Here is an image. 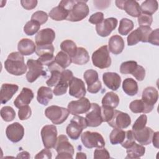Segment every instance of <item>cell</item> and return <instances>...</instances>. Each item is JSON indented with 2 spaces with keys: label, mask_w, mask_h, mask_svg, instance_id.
<instances>
[{
  "label": "cell",
  "mask_w": 159,
  "mask_h": 159,
  "mask_svg": "<svg viewBox=\"0 0 159 159\" xmlns=\"http://www.w3.org/2000/svg\"><path fill=\"white\" fill-rule=\"evenodd\" d=\"M89 60V55L88 51L83 47L77 48L76 54L73 57L71 58L72 63L83 65L87 63Z\"/></svg>",
  "instance_id": "32"
},
{
  "label": "cell",
  "mask_w": 159,
  "mask_h": 159,
  "mask_svg": "<svg viewBox=\"0 0 159 159\" xmlns=\"http://www.w3.org/2000/svg\"><path fill=\"white\" fill-rule=\"evenodd\" d=\"M135 143V138L132 130H127L125 132V136L124 140L121 143L122 147L125 148H128Z\"/></svg>",
  "instance_id": "47"
},
{
  "label": "cell",
  "mask_w": 159,
  "mask_h": 159,
  "mask_svg": "<svg viewBox=\"0 0 159 159\" xmlns=\"http://www.w3.org/2000/svg\"><path fill=\"white\" fill-rule=\"evenodd\" d=\"M88 127L86 119L82 116H75L66 128V132L72 140H77L83 129Z\"/></svg>",
  "instance_id": "2"
},
{
  "label": "cell",
  "mask_w": 159,
  "mask_h": 159,
  "mask_svg": "<svg viewBox=\"0 0 159 159\" xmlns=\"http://www.w3.org/2000/svg\"><path fill=\"white\" fill-rule=\"evenodd\" d=\"M53 98V93L50 88L41 86L37 91V100L42 105L47 106Z\"/></svg>",
  "instance_id": "29"
},
{
  "label": "cell",
  "mask_w": 159,
  "mask_h": 159,
  "mask_svg": "<svg viewBox=\"0 0 159 159\" xmlns=\"http://www.w3.org/2000/svg\"><path fill=\"white\" fill-rule=\"evenodd\" d=\"M86 158H87V157L84 153L78 152L76 153V159H78V158H85L86 159Z\"/></svg>",
  "instance_id": "58"
},
{
  "label": "cell",
  "mask_w": 159,
  "mask_h": 159,
  "mask_svg": "<svg viewBox=\"0 0 159 159\" xmlns=\"http://www.w3.org/2000/svg\"><path fill=\"white\" fill-rule=\"evenodd\" d=\"M83 78L87 84V90L93 94L98 93L101 88L102 84L98 78V72L93 69L86 70L83 75Z\"/></svg>",
  "instance_id": "11"
},
{
  "label": "cell",
  "mask_w": 159,
  "mask_h": 159,
  "mask_svg": "<svg viewBox=\"0 0 159 159\" xmlns=\"http://www.w3.org/2000/svg\"><path fill=\"white\" fill-rule=\"evenodd\" d=\"M41 137L45 148H55L57 141V130L55 125H46L41 130Z\"/></svg>",
  "instance_id": "8"
},
{
  "label": "cell",
  "mask_w": 159,
  "mask_h": 159,
  "mask_svg": "<svg viewBox=\"0 0 159 159\" xmlns=\"http://www.w3.org/2000/svg\"><path fill=\"white\" fill-rule=\"evenodd\" d=\"M153 22V17L152 15L141 14L138 17V23L140 26H150Z\"/></svg>",
  "instance_id": "49"
},
{
  "label": "cell",
  "mask_w": 159,
  "mask_h": 159,
  "mask_svg": "<svg viewBox=\"0 0 159 159\" xmlns=\"http://www.w3.org/2000/svg\"><path fill=\"white\" fill-rule=\"evenodd\" d=\"M137 63L135 61H127L121 63L120 72L122 74H132L137 66Z\"/></svg>",
  "instance_id": "42"
},
{
  "label": "cell",
  "mask_w": 159,
  "mask_h": 159,
  "mask_svg": "<svg viewBox=\"0 0 159 159\" xmlns=\"http://www.w3.org/2000/svg\"><path fill=\"white\" fill-rule=\"evenodd\" d=\"M4 68L11 75L20 76L27 71V66L24 63L23 55L18 52L11 53L4 61Z\"/></svg>",
  "instance_id": "1"
},
{
  "label": "cell",
  "mask_w": 159,
  "mask_h": 159,
  "mask_svg": "<svg viewBox=\"0 0 159 159\" xmlns=\"http://www.w3.org/2000/svg\"><path fill=\"white\" fill-rule=\"evenodd\" d=\"M19 86L15 84L4 83L2 84L0 91L1 103L4 104L9 101L18 91Z\"/></svg>",
  "instance_id": "25"
},
{
  "label": "cell",
  "mask_w": 159,
  "mask_h": 159,
  "mask_svg": "<svg viewBox=\"0 0 159 159\" xmlns=\"http://www.w3.org/2000/svg\"><path fill=\"white\" fill-rule=\"evenodd\" d=\"M40 24L39 23L35 20H30L25 24L24 27V32L26 35L31 36L36 34L40 29Z\"/></svg>",
  "instance_id": "41"
},
{
  "label": "cell",
  "mask_w": 159,
  "mask_h": 159,
  "mask_svg": "<svg viewBox=\"0 0 159 159\" xmlns=\"http://www.w3.org/2000/svg\"><path fill=\"white\" fill-rule=\"evenodd\" d=\"M69 94L76 98H81L85 96L86 90L83 81L76 77H73L68 83Z\"/></svg>",
  "instance_id": "19"
},
{
  "label": "cell",
  "mask_w": 159,
  "mask_h": 159,
  "mask_svg": "<svg viewBox=\"0 0 159 159\" xmlns=\"http://www.w3.org/2000/svg\"><path fill=\"white\" fill-rule=\"evenodd\" d=\"M93 64L100 69L109 68L111 65V58L107 45L98 48L92 55Z\"/></svg>",
  "instance_id": "4"
},
{
  "label": "cell",
  "mask_w": 159,
  "mask_h": 159,
  "mask_svg": "<svg viewBox=\"0 0 159 159\" xmlns=\"http://www.w3.org/2000/svg\"><path fill=\"white\" fill-rule=\"evenodd\" d=\"M135 140H136L140 144L147 145L152 142V137L153 135V130L149 127H145L141 130L137 131H133Z\"/></svg>",
  "instance_id": "22"
},
{
  "label": "cell",
  "mask_w": 159,
  "mask_h": 159,
  "mask_svg": "<svg viewBox=\"0 0 159 159\" xmlns=\"http://www.w3.org/2000/svg\"><path fill=\"white\" fill-rule=\"evenodd\" d=\"M101 117L103 122H109L113 116L114 109L109 106L102 105V106L101 107Z\"/></svg>",
  "instance_id": "44"
},
{
  "label": "cell",
  "mask_w": 159,
  "mask_h": 159,
  "mask_svg": "<svg viewBox=\"0 0 159 159\" xmlns=\"http://www.w3.org/2000/svg\"><path fill=\"white\" fill-rule=\"evenodd\" d=\"M62 51L66 53L71 58L73 57L76 53L77 47L76 43L71 40H65L60 44Z\"/></svg>",
  "instance_id": "38"
},
{
  "label": "cell",
  "mask_w": 159,
  "mask_h": 159,
  "mask_svg": "<svg viewBox=\"0 0 159 159\" xmlns=\"http://www.w3.org/2000/svg\"><path fill=\"white\" fill-rule=\"evenodd\" d=\"M34 98L33 91L27 88H23L20 93L17 96L14 101V104L17 108L28 105Z\"/></svg>",
  "instance_id": "24"
},
{
  "label": "cell",
  "mask_w": 159,
  "mask_h": 159,
  "mask_svg": "<svg viewBox=\"0 0 159 159\" xmlns=\"http://www.w3.org/2000/svg\"><path fill=\"white\" fill-rule=\"evenodd\" d=\"M148 42L157 46L159 45V29H158L152 30L150 32L148 38Z\"/></svg>",
  "instance_id": "52"
},
{
  "label": "cell",
  "mask_w": 159,
  "mask_h": 159,
  "mask_svg": "<svg viewBox=\"0 0 159 159\" xmlns=\"http://www.w3.org/2000/svg\"><path fill=\"white\" fill-rule=\"evenodd\" d=\"M88 127H96L99 126L103 122L101 117V107L96 103H91V108L85 117Z\"/></svg>",
  "instance_id": "14"
},
{
  "label": "cell",
  "mask_w": 159,
  "mask_h": 159,
  "mask_svg": "<svg viewBox=\"0 0 159 159\" xmlns=\"http://www.w3.org/2000/svg\"><path fill=\"white\" fill-rule=\"evenodd\" d=\"M87 1H75L69 11L66 20L71 22H78L86 17L89 14V7Z\"/></svg>",
  "instance_id": "3"
},
{
  "label": "cell",
  "mask_w": 159,
  "mask_h": 159,
  "mask_svg": "<svg viewBox=\"0 0 159 159\" xmlns=\"http://www.w3.org/2000/svg\"><path fill=\"white\" fill-rule=\"evenodd\" d=\"M68 16V11L61 5L53 7L49 12L51 19L56 21H60L66 19Z\"/></svg>",
  "instance_id": "33"
},
{
  "label": "cell",
  "mask_w": 159,
  "mask_h": 159,
  "mask_svg": "<svg viewBox=\"0 0 159 159\" xmlns=\"http://www.w3.org/2000/svg\"><path fill=\"white\" fill-rule=\"evenodd\" d=\"M73 77V74L70 70H64L58 83L55 86L53 93L55 96H61L65 94L68 87V83Z\"/></svg>",
  "instance_id": "17"
},
{
  "label": "cell",
  "mask_w": 159,
  "mask_h": 159,
  "mask_svg": "<svg viewBox=\"0 0 159 159\" xmlns=\"http://www.w3.org/2000/svg\"><path fill=\"white\" fill-rule=\"evenodd\" d=\"M32 114V111L30 106L25 105L20 107L18 111V117L21 120L28 119Z\"/></svg>",
  "instance_id": "48"
},
{
  "label": "cell",
  "mask_w": 159,
  "mask_h": 159,
  "mask_svg": "<svg viewBox=\"0 0 159 159\" xmlns=\"http://www.w3.org/2000/svg\"><path fill=\"white\" fill-rule=\"evenodd\" d=\"M132 75L136 78V80L141 81L144 79L145 76V70L143 66L138 65L137 68L132 73Z\"/></svg>",
  "instance_id": "53"
},
{
  "label": "cell",
  "mask_w": 159,
  "mask_h": 159,
  "mask_svg": "<svg viewBox=\"0 0 159 159\" xmlns=\"http://www.w3.org/2000/svg\"><path fill=\"white\" fill-rule=\"evenodd\" d=\"M29 71L26 74V79L28 82H34L40 76H44L46 73L43 70V65L37 60L29 59L27 61Z\"/></svg>",
  "instance_id": "12"
},
{
  "label": "cell",
  "mask_w": 159,
  "mask_h": 159,
  "mask_svg": "<svg viewBox=\"0 0 159 159\" xmlns=\"http://www.w3.org/2000/svg\"><path fill=\"white\" fill-rule=\"evenodd\" d=\"M134 24L132 20L127 18H122L120 20L118 32L120 35H127L134 28Z\"/></svg>",
  "instance_id": "40"
},
{
  "label": "cell",
  "mask_w": 159,
  "mask_h": 159,
  "mask_svg": "<svg viewBox=\"0 0 159 159\" xmlns=\"http://www.w3.org/2000/svg\"><path fill=\"white\" fill-rule=\"evenodd\" d=\"M104 84L110 89L116 91L120 87L121 78L119 75L114 72H106L102 75Z\"/></svg>",
  "instance_id": "23"
},
{
  "label": "cell",
  "mask_w": 159,
  "mask_h": 159,
  "mask_svg": "<svg viewBox=\"0 0 159 159\" xmlns=\"http://www.w3.org/2000/svg\"><path fill=\"white\" fill-rule=\"evenodd\" d=\"M52 153L49 148H44L39 152L35 156V158H52Z\"/></svg>",
  "instance_id": "55"
},
{
  "label": "cell",
  "mask_w": 159,
  "mask_h": 159,
  "mask_svg": "<svg viewBox=\"0 0 159 159\" xmlns=\"http://www.w3.org/2000/svg\"><path fill=\"white\" fill-rule=\"evenodd\" d=\"M91 104L89 99L83 97L76 101H72L68 104V110L73 116L87 112L91 108Z\"/></svg>",
  "instance_id": "15"
},
{
  "label": "cell",
  "mask_w": 159,
  "mask_h": 159,
  "mask_svg": "<svg viewBox=\"0 0 159 159\" xmlns=\"http://www.w3.org/2000/svg\"><path fill=\"white\" fill-rule=\"evenodd\" d=\"M54 47L52 44L39 45L36 47L35 53L39 57V60L43 65L49 66L55 61L53 55Z\"/></svg>",
  "instance_id": "10"
},
{
  "label": "cell",
  "mask_w": 159,
  "mask_h": 159,
  "mask_svg": "<svg viewBox=\"0 0 159 159\" xmlns=\"http://www.w3.org/2000/svg\"><path fill=\"white\" fill-rule=\"evenodd\" d=\"M129 108L134 113H149L153 110V107L147 105L142 99H137L130 103Z\"/></svg>",
  "instance_id": "30"
},
{
  "label": "cell",
  "mask_w": 159,
  "mask_h": 159,
  "mask_svg": "<svg viewBox=\"0 0 159 159\" xmlns=\"http://www.w3.org/2000/svg\"><path fill=\"white\" fill-rule=\"evenodd\" d=\"M119 104V98L117 94L110 91L107 93L102 99V104L111 107L113 109L116 108Z\"/></svg>",
  "instance_id": "35"
},
{
  "label": "cell",
  "mask_w": 159,
  "mask_h": 159,
  "mask_svg": "<svg viewBox=\"0 0 159 159\" xmlns=\"http://www.w3.org/2000/svg\"><path fill=\"white\" fill-rule=\"evenodd\" d=\"M109 126L116 129H125L131 124V119L127 113L115 110L112 119L107 122Z\"/></svg>",
  "instance_id": "13"
},
{
  "label": "cell",
  "mask_w": 159,
  "mask_h": 159,
  "mask_svg": "<svg viewBox=\"0 0 159 159\" xmlns=\"http://www.w3.org/2000/svg\"><path fill=\"white\" fill-rule=\"evenodd\" d=\"M30 157L29 152L26 151H23L19 153L17 156V158H29Z\"/></svg>",
  "instance_id": "57"
},
{
  "label": "cell",
  "mask_w": 159,
  "mask_h": 159,
  "mask_svg": "<svg viewBox=\"0 0 159 159\" xmlns=\"http://www.w3.org/2000/svg\"><path fill=\"white\" fill-rule=\"evenodd\" d=\"M127 156L125 158L135 159L142 157L145 153V148L142 145H139L135 142L129 148H127Z\"/></svg>",
  "instance_id": "31"
},
{
  "label": "cell",
  "mask_w": 159,
  "mask_h": 159,
  "mask_svg": "<svg viewBox=\"0 0 159 159\" xmlns=\"http://www.w3.org/2000/svg\"><path fill=\"white\" fill-rule=\"evenodd\" d=\"M81 140L83 145L88 148H103L105 141L103 137L98 132L86 131L81 135Z\"/></svg>",
  "instance_id": "7"
},
{
  "label": "cell",
  "mask_w": 159,
  "mask_h": 159,
  "mask_svg": "<svg viewBox=\"0 0 159 159\" xmlns=\"http://www.w3.org/2000/svg\"><path fill=\"white\" fill-rule=\"evenodd\" d=\"M108 45L109 50L114 55H118L123 51L125 44L123 39L120 36L114 35L109 39Z\"/></svg>",
  "instance_id": "28"
},
{
  "label": "cell",
  "mask_w": 159,
  "mask_h": 159,
  "mask_svg": "<svg viewBox=\"0 0 159 159\" xmlns=\"http://www.w3.org/2000/svg\"><path fill=\"white\" fill-rule=\"evenodd\" d=\"M17 49L22 55H30L34 53L36 50L35 43L29 39H22L18 42Z\"/></svg>",
  "instance_id": "27"
},
{
  "label": "cell",
  "mask_w": 159,
  "mask_h": 159,
  "mask_svg": "<svg viewBox=\"0 0 159 159\" xmlns=\"http://www.w3.org/2000/svg\"><path fill=\"white\" fill-rule=\"evenodd\" d=\"M55 62L60 67L65 69L71 63V58L63 51L59 52L55 57Z\"/></svg>",
  "instance_id": "36"
},
{
  "label": "cell",
  "mask_w": 159,
  "mask_h": 159,
  "mask_svg": "<svg viewBox=\"0 0 159 159\" xmlns=\"http://www.w3.org/2000/svg\"><path fill=\"white\" fill-rule=\"evenodd\" d=\"M116 6L124 10L129 15L134 17H139L141 14L140 6L136 1L134 0H122L116 1Z\"/></svg>",
  "instance_id": "16"
},
{
  "label": "cell",
  "mask_w": 159,
  "mask_h": 159,
  "mask_svg": "<svg viewBox=\"0 0 159 159\" xmlns=\"http://www.w3.org/2000/svg\"><path fill=\"white\" fill-rule=\"evenodd\" d=\"M158 132H156L155 133H153V137H152V142H153V145L155 147H156L157 148H158Z\"/></svg>",
  "instance_id": "56"
},
{
  "label": "cell",
  "mask_w": 159,
  "mask_h": 159,
  "mask_svg": "<svg viewBox=\"0 0 159 159\" xmlns=\"http://www.w3.org/2000/svg\"><path fill=\"white\" fill-rule=\"evenodd\" d=\"M158 99V93L156 88L148 86L144 89L142 92V100L147 105L154 107Z\"/></svg>",
  "instance_id": "26"
},
{
  "label": "cell",
  "mask_w": 159,
  "mask_h": 159,
  "mask_svg": "<svg viewBox=\"0 0 159 159\" xmlns=\"http://www.w3.org/2000/svg\"><path fill=\"white\" fill-rule=\"evenodd\" d=\"M31 20H35L40 25L45 24L48 20V15L47 12L42 11H38L33 13Z\"/></svg>",
  "instance_id": "45"
},
{
  "label": "cell",
  "mask_w": 159,
  "mask_h": 159,
  "mask_svg": "<svg viewBox=\"0 0 159 159\" xmlns=\"http://www.w3.org/2000/svg\"><path fill=\"white\" fill-rule=\"evenodd\" d=\"M117 19L114 17H109L96 25V30L99 36L102 37H107L114 30L117 25Z\"/></svg>",
  "instance_id": "18"
},
{
  "label": "cell",
  "mask_w": 159,
  "mask_h": 159,
  "mask_svg": "<svg viewBox=\"0 0 159 159\" xmlns=\"http://www.w3.org/2000/svg\"><path fill=\"white\" fill-rule=\"evenodd\" d=\"M147 122V117L145 114H142L140 116L132 125V131H137L142 129L146 126Z\"/></svg>",
  "instance_id": "46"
},
{
  "label": "cell",
  "mask_w": 159,
  "mask_h": 159,
  "mask_svg": "<svg viewBox=\"0 0 159 159\" xmlns=\"http://www.w3.org/2000/svg\"><path fill=\"white\" fill-rule=\"evenodd\" d=\"M37 1L36 0H22L20 1V4L22 6L27 9L31 10L35 8L37 4Z\"/></svg>",
  "instance_id": "54"
},
{
  "label": "cell",
  "mask_w": 159,
  "mask_h": 159,
  "mask_svg": "<svg viewBox=\"0 0 159 159\" xmlns=\"http://www.w3.org/2000/svg\"><path fill=\"white\" fill-rule=\"evenodd\" d=\"M152 31V29L150 26H140L128 35L127 39L128 45L132 46L139 42H148V38Z\"/></svg>",
  "instance_id": "9"
},
{
  "label": "cell",
  "mask_w": 159,
  "mask_h": 159,
  "mask_svg": "<svg viewBox=\"0 0 159 159\" xmlns=\"http://www.w3.org/2000/svg\"><path fill=\"white\" fill-rule=\"evenodd\" d=\"M58 155L56 157L58 158H73L74 154V147L69 142L67 137L65 135H60L55 147Z\"/></svg>",
  "instance_id": "6"
},
{
  "label": "cell",
  "mask_w": 159,
  "mask_h": 159,
  "mask_svg": "<svg viewBox=\"0 0 159 159\" xmlns=\"http://www.w3.org/2000/svg\"><path fill=\"white\" fill-rule=\"evenodd\" d=\"M104 20V14L101 12H97L94 14H93L89 19V22L93 24H99L101 23Z\"/></svg>",
  "instance_id": "51"
},
{
  "label": "cell",
  "mask_w": 159,
  "mask_h": 159,
  "mask_svg": "<svg viewBox=\"0 0 159 159\" xmlns=\"http://www.w3.org/2000/svg\"><path fill=\"white\" fill-rule=\"evenodd\" d=\"M6 134L10 141L16 143L22 139L24 135V128L19 122H14L7 127Z\"/></svg>",
  "instance_id": "20"
},
{
  "label": "cell",
  "mask_w": 159,
  "mask_h": 159,
  "mask_svg": "<svg viewBox=\"0 0 159 159\" xmlns=\"http://www.w3.org/2000/svg\"><path fill=\"white\" fill-rule=\"evenodd\" d=\"M125 136V132L121 129L114 128L109 135L110 142L112 145L121 143L124 140Z\"/></svg>",
  "instance_id": "39"
},
{
  "label": "cell",
  "mask_w": 159,
  "mask_h": 159,
  "mask_svg": "<svg viewBox=\"0 0 159 159\" xmlns=\"http://www.w3.org/2000/svg\"><path fill=\"white\" fill-rule=\"evenodd\" d=\"M110 155L109 152L106 148H98L94 152V158H109Z\"/></svg>",
  "instance_id": "50"
},
{
  "label": "cell",
  "mask_w": 159,
  "mask_h": 159,
  "mask_svg": "<svg viewBox=\"0 0 159 159\" xmlns=\"http://www.w3.org/2000/svg\"><path fill=\"white\" fill-rule=\"evenodd\" d=\"M1 116L6 122H11L16 117V112L11 106H4L1 109Z\"/></svg>",
  "instance_id": "43"
},
{
  "label": "cell",
  "mask_w": 159,
  "mask_h": 159,
  "mask_svg": "<svg viewBox=\"0 0 159 159\" xmlns=\"http://www.w3.org/2000/svg\"><path fill=\"white\" fill-rule=\"evenodd\" d=\"M123 91L129 96H133L138 93V84L136 81L131 78H126L122 83Z\"/></svg>",
  "instance_id": "34"
},
{
  "label": "cell",
  "mask_w": 159,
  "mask_h": 159,
  "mask_svg": "<svg viewBox=\"0 0 159 159\" xmlns=\"http://www.w3.org/2000/svg\"><path fill=\"white\" fill-rule=\"evenodd\" d=\"M68 109L53 105L48 107L45 111V116L48 118L53 124L60 125L63 123L69 116Z\"/></svg>",
  "instance_id": "5"
},
{
  "label": "cell",
  "mask_w": 159,
  "mask_h": 159,
  "mask_svg": "<svg viewBox=\"0 0 159 159\" xmlns=\"http://www.w3.org/2000/svg\"><path fill=\"white\" fill-rule=\"evenodd\" d=\"M55 38V31L50 28H46L40 30L35 36L37 46L52 44Z\"/></svg>",
  "instance_id": "21"
},
{
  "label": "cell",
  "mask_w": 159,
  "mask_h": 159,
  "mask_svg": "<svg viewBox=\"0 0 159 159\" xmlns=\"http://www.w3.org/2000/svg\"><path fill=\"white\" fill-rule=\"evenodd\" d=\"M158 2L156 0H147L143 2L140 6L142 14L152 15L158 9Z\"/></svg>",
  "instance_id": "37"
}]
</instances>
